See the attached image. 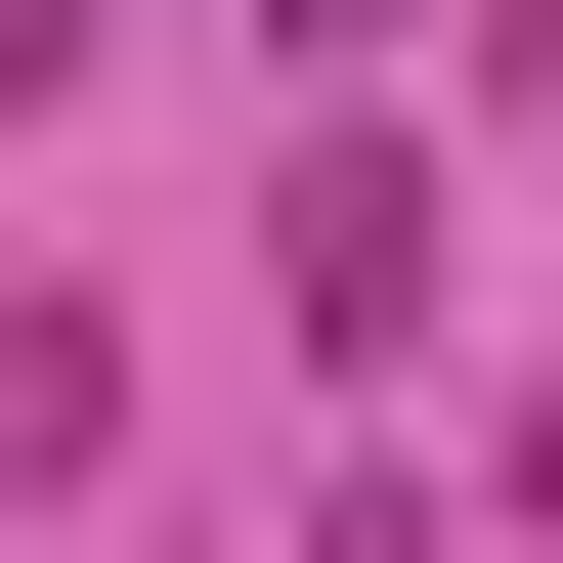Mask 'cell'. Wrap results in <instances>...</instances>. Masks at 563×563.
<instances>
[{
	"mask_svg": "<svg viewBox=\"0 0 563 563\" xmlns=\"http://www.w3.org/2000/svg\"><path fill=\"white\" fill-rule=\"evenodd\" d=\"M87 433H131V347H87V303H0V477H87Z\"/></svg>",
	"mask_w": 563,
	"mask_h": 563,
	"instance_id": "cell-1",
	"label": "cell"
}]
</instances>
